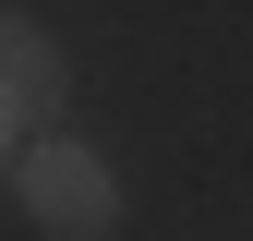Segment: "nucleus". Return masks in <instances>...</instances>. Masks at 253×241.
I'll return each mask as SVG.
<instances>
[{"label":"nucleus","instance_id":"obj_2","mask_svg":"<svg viewBox=\"0 0 253 241\" xmlns=\"http://www.w3.org/2000/svg\"><path fill=\"white\" fill-rule=\"evenodd\" d=\"M60 97H73V73H60V37L24 12V0H0V133H12V145L60 133Z\"/></svg>","mask_w":253,"mask_h":241},{"label":"nucleus","instance_id":"obj_1","mask_svg":"<svg viewBox=\"0 0 253 241\" xmlns=\"http://www.w3.org/2000/svg\"><path fill=\"white\" fill-rule=\"evenodd\" d=\"M12 193H24V217H37L48 241H109L121 229V169L97 157V145H73V133H37L12 157Z\"/></svg>","mask_w":253,"mask_h":241},{"label":"nucleus","instance_id":"obj_3","mask_svg":"<svg viewBox=\"0 0 253 241\" xmlns=\"http://www.w3.org/2000/svg\"><path fill=\"white\" fill-rule=\"evenodd\" d=\"M12 157H24V145H12V133H0V193H12Z\"/></svg>","mask_w":253,"mask_h":241}]
</instances>
